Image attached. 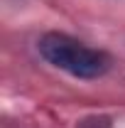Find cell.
Returning <instances> with one entry per match:
<instances>
[{"label":"cell","instance_id":"cell-1","mask_svg":"<svg viewBox=\"0 0 125 128\" xmlns=\"http://www.w3.org/2000/svg\"><path fill=\"white\" fill-rule=\"evenodd\" d=\"M39 54L54 69H62L76 79H98L110 69V59L93 47H86L69 34L49 32L39 40Z\"/></svg>","mask_w":125,"mask_h":128}]
</instances>
